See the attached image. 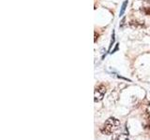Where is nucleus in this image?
<instances>
[{
  "label": "nucleus",
  "instance_id": "1",
  "mask_svg": "<svg viewBox=\"0 0 150 140\" xmlns=\"http://www.w3.org/2000/svg\"><path fill=\"white\" fill-rule=\"evenodd\" d=\"M119 126H120V121L117 119L111 117V118H109L104 123L100 131L103 134L110 135L112 134H114L115 131L119 128Z\"/></svg>",
  "mask_w": 150,
  "mask_h": 140
},
{
  "label": "nucleus",
  "instance_id": "2",
  "mask_svg": "<svg viewBox=\"0 0 150 140\" xmlns=\"http://www.w3.org/2000/svg\"><path fill=\"white\" fill-rule=\"evenodd\" d=\"M106 87L103 85V84H100L98 85L96 89H95V92H94V100L95 102H100L103 99L104 97V94L106 92Z\"/></svg>",
  "mask_w": 150,
  "mask_h": 140
},
{
  "label": "nucleus",
  "instance_id": "3",
  "mask_svg": "<svg viewBox=\"0 0 150 140\" xmlns=\"http://www.w3.org/2000/svg\"><path fill=\"white\" fill-rule=\"evenodd\" d=\"M128 3H129V0H125L122 4V7H121V9H120V12H119V17L123 16L124 13H125V10L127 8V6H128Z\"/></svg>",
  "mask_w": 150,
  "mask_h": 140
},
{
  "label": "nucleus",
  "instance_id": "4",
  "mask_svg": "<svg viewBox=\"0 0 150 140\" xmlns=\"http://www.w3.org/2000/svg\"><path fill=\"white\" fill-rule=\"evenodd\" d=\"M144 25V22H141L140 23L138 22H134V21H131L129 22V26L133 27V28H138V27H141Z\"/></svg>",
  "mask_w": 150,
  "mask_h": 140
},
{
  "label": "nucleus",
  "instance_id": "5",
  "mask_svg": "<svg viewBox=\"0 0 150 140\" xmlns=\"http://www.w3.org/2000/svg\"><path fill=\"white\" fill-rule=\"evenodd\" d=\"M115 41V31H112V38H111V42H110V45H109V50H108V51H110V50H111L112 47L114 46Z\"/></svg>",
  "mask_w": 150,
  "mask_h": 140
},
{
  "label": "nucleus",
  "instance_id": "6",
  "mask_svg": "<svg viewBox=\"0 0 150 140\" xmlns=\"http://www.w3.org/2000/svg\"><path fill=\"white\" fill-rule=\"evenodd\" d=\"M141 11L145 15H150V7H142L141 8Z\"/></svg>",
  "mask_w": 150,
  "mask_h": 140
},
{
  "label": "nucleus",
  "instance_id": "7",
  "mask_svg": "<svg viewBox=\"0 0 150 140\" xmlns=\"http://www.w3.org/2000/svg\"><path fill=\"white\" fill-rule=\"evenodd\" d=\"M117 140H129V136L125 134L117 135Z\"/></svg>",
  "mask_w": 150,
  "mask_h": 140
},
{
  "label": "nucleus",
  "instance_id": "8",
  "mask_svg": "<svg viewBox=\"0 0 150 140\" xmlns=\"http://www.w3.org/2000/svg\"><path fill=\"white\" fill-rule=\"evenodd\" d=\"M118 45H119V44H116V45H115V49H114V50H112L111 51V52H110L111 54H112V53H115V51H116L117 50H118Z\"/></svg>",
  "mask_w": 150,
  "mask_h": 140
},
{
  "label": "nucleus",
  "instance_id": "9",
  "mask_svg": "<svg viewBox=\"0 0 150 140\" xmlns=\"http://www.w3.org/2000/svg\"><path fill=\"white\" fill-rule=\"evenodd\" d=\"M125 21H126V18H123V19H122V21H121V23H120V27L122 28V27H123L124 26V24H125Z\"/></svg>",
  "mask_w": 150,
  "mask_h": 140
},
{
  "label": "nucleus",
  "instance_id": "10",
  "mask_svg": "<svg viewBox=\"0 0 150 140\" xmlns=\"http://www.w3.org/2000/svg\"><path fill=\"white\" fill-rule=\"evenodd\" d=\"M139 1H144V2H147L150 4V0H139Z\"/></svg>",
  "mask_w": 150,
  "mask_h": 140
}]
</instances>
